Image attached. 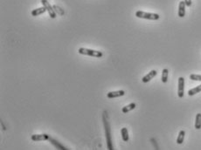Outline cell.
Here are the masks:
<instances>
[{
    "label": "cell",
    "mask_w": 201,
    "mask_h": 150,
    "mask_svg": "<svg viewBox=\"0 0 201 150\" xmlns=\"http://www.w3.org/2000/svg\"><path fill=\"white\" fill-rule=\"evenodd\" d=\"M195 128L200 129L201 128V113H197L195 119Z\"/></svg>",
    "instance_id": "17"
},
{
    "label": "cell",
    "mask_w": 201,
    "mask_h": 150,
    "mask_svg": "<svg viewBox=\"0 0 201 150\" xmlns=\"http://www.w3.org/2000/svg\"><path fill=\"white\" fill-rule=\"evenodd\" d=\"M46 12V9L43 6V7H39V8H37V9L33 10L31 13H32V16L37 17V16H39L41 14H44Z\"/></svg>",
    "instance_id": "11"
},
{
    "label": "cell",
    "mask_w": 201,
    "mask_h": 150,
    "mask_svg": "<svg viewBox=\"0 0 201 150\" xmlns=\"http://www.w3.org/2000/svg\"><path fill=\"white\" fill-rule=\"evenodd\" d=\"M50 138L49 134L47 133H41V134H33L31 139L33 141H48Z\"/></svg>",
    "instance_id": "6"
},
{
    "label": "cell",
    "mask_w": 201,
    "mask_h": 150,
    "mask_svg": "<svg viewBox=\"0 0 201 150\" xmlns=\"http://www.w3.org/2000/svg\"><path fill=\"white\" fill-rule=\"evenodd\" d=\"M78 53L81 55H85V56L93 57V58H102L103 56V53L101 51H96V50H92V49H89V48H84V47H81L78 50Z\"/></svg>",
    "instance_id": "2"
},
{
    "label": "cell",
    "mask_w": 201,
    "mask_h": 150,
    "mask_svg": "<svg viewBox=\"0 0 201 150\" xmlns=\"http://www.w3.org/2000/svg\"><path fill=\"white\" fill-rule=\"evenodd\" d=\"M41 4L46 9V12H48V14L51 17V19H55L57 17V13H56L55 10L54 9V6H52L47 0H41Z\"/></svg>",
    "instance_id": "4"
},
{
    "label": "cell",
    "mask_w": 201,
    "mask_h": 150,
    "mask_svg": "<svg viewBox=\"0 0 201 150\" xmlns=\"http://www.w3.org/2000/svg\"><path fill=\"white\" fill-rule=\"evenodd\" d=\"M184 136H185V132L184 130H181L179 132V135H178V138H177V143L178 144H182L184 141Z\"/></svg>",
    "instance_id": "15"
},
{
    "label": "cell",
    "mask_w": 201,
    "mask_h": 150,
    "mask_svg": "<svg viewBox=\"0 0 201 150\" xmlns=\"http://www.w3.org/2000/svg\"><path fill=\"white\" fill-rule=\"evenodd\" d=\"M121 134H122V138H123V141H128L129 136H128V131L127 128H123L121 129Z\"/></svg>",
    "instance_id": "13"
},
{
    "label": "cell",
    "mask_w": 201,
    "mask_h": 150,
    "mask_svg": "<svg viewBox=\"0 0 201 150\" xmlns=\"http://www.w3.org/2000/svg\"><path fill=\"white\" fill-rule=\"evenodd\" d=\"M136 17L138 19H149V20H158L160 16L157 13H151V12H145L142 11H137L136 12Z\"/></svg>",
    "instance_id": "3"
},
{
    "label": "cell",
    "mask_w": 201,
    "mask_h": 150,
    "mask_svg": "<svg viewBox=\"0 0 201 150\" xmlns=\"http://www.w3.org/2000/svg\"><path fill=\"white\" fill-rule=\"evenodd\" d=\"M168 77H169V70L167 68H165L162 71V77H161V79H162V82L163 83H167Z\"/></svg>",
    "instance_id": "16"
},
{
    "label": "cell",
    "mask_w": 201,
    "mask_h": 150,
    "mask_svg": "<svg viewBox=\"0 0 201 150\" xmlns=\"http://www.w3.org/2000/svg\"><path fill=\"white\" fill-rule=\"evenodd\" d=\"M54 9L55 10V12H56V13L57 14H60V15H62L64 12H63V11L59 7V6H57V5H54Z\"/></svg>",
    "instance_id": "19"
},
{
    "label": "cell",
    "mask_w": 201,
    "mask_h": 150,
    "mask_svg": "<svg viewBox=\"0 0 201 150\" xmlns=\"http://www.w3.org/2000/svg\"><path fill=\"white\" fill-rule=\"evenodd\" d=\"M200 92H201V85H200V86H198V87H194V88H192V89H190V90L188 91V95H189V96H193V95L197 94L198 93H200Z\"/></svg>",
    "instance_id": "14"
},
{
    "label": "cell",
    "mask_w": 201,
    "mask_h": 150,
    "mask_svg": "<svg viewBox=\"0 0 201 150\" xmlns=\"http://www.w3.org/2000/svg\"><path fill=\"white\" fill-rule=\"evenodd\" d=\"M157 74V72L156 70H151L149 74H147L143 79H142V81L143 83H148L149 81H150L153 78H155Z\"/></svg>",
    "instance_id": "7"
},
{
    "label": "cell",
    "mask_w": 201,
    "mask_h": 150,
    "mask_svg": "<svg viewBox=\"0 0 201 150\" xmlns=\"http://www.w3.org/2000/svg\"><path fill=\"white\" fill-rule=\"evenodd\" d=\"M136 103H134V102H133V103H130V104H128V105H127V106H125V107H123L122 112H123V113H128V112L134 110V109L136 108Z\"/></svg>",
    "instance_id": "12"
},
{
    "label": "cell",
    "mask_w": 201,
    "mask_h": 150,
    "mask_svg": "<svg viewBox=\"0 0 201 150\" xmlns=\"http://www.w3.org/2000/svg\"><path fill=\"white\" fill-rule=\"evenodd\" d=\"M184 94V79L183 77L179 78V87H178V95L179 98H183Z\"/></svg>",
    "instance_id": "5"
},
{
    "label": "cell",
    "mask_w": 201,
    "mask_h": 150,
    "mask_svg": "<svg viewBox=\"0 0 201 150\" xmlns=\"http://www.w3.org/2000/svg\"><path fill=\"white\" fill-rule=\"evenodd\" d=\"M185 3L184 1H180L179 4V17L184 18L185 16Z\"/></svg>",
    "instance_id": "10"
},
{
    "label": "cell",
    "mask_w": 201,
    "mask_h": 150,
    "mask_svg": "<svg viewBox=\"0 0 201 150\" xmlns=\"http://www.w3.org/2000/svg\"><path fill=\"white\" fill-rule=\"evenodd\" d=\"M50 142H51V144L52 145H54L55 148L57 149H60V150H67L68 149H67L64 145H62L61 143H60L57 140H55V139H53V138H49V140H48Z\"/></svg>",
    "instance_id": "9"
},
{
    "label": "cell",
    "mask_w": 201,
    "mask_h": 150,
    "mask_svg": "<svg viewBox=\"0 0 201 150\" xmlns=\"http://www.w3.org/2000/svg\"><path fill=\"white\" fill-rule=\"evenodd\" d=\"M190 79H191L192 80H195V81H201V75L191 74L190 75Z\"/></svg>",
    "instance_id": "18"
},
{
    "label": "cell",
    "mask_w": 201,
    "mask_h": 150,
    "mask_svg": "<svg viewBox=\"0 0 201 150\" xmlns=\"http://www.w3.org/2000/svg\"><path fill=\"white\" fill-rule=\"evenodd\" d=\"M106 113L107 112H104L103 114V125H104V128H105V136H106V141H107V147L109 150H113V142H112V138H111V128H110V125L108 119L106 118Z\"/></svg>",
    "instance_id": "1"
},
{
    "label": "cell",
    "mask_w": 201,
    "mask_h": 150,
    "mask_svg": "<svg viewBox=\"0 0 201 150\" xmlns=\"http://www.w3.org/2000/svg\"><path fill=\"white\" fill-rule=\"evenodd\" d=\"M184 3H185L186 6H188V7L192 6V0H184Z\"/></svg>",
    "instance_id": "20"
},
{
    "label": "cell",
    "mask_w": 201,
    "mask_h": 150,
    "mask_svg": "<svg viewBox=\"0 0 201 150\" xmlns=\"http://www.w3.org/2000/svg\"><path fill=\"white\" fill-rule=\"evenodd\" d=\"M125 94V92L123 90H118V91H113V92H110L107 94V97L109 99H115V98H119L122 97Z\"/></svg>",
    "instance_id": "8"
}]
</instances>
